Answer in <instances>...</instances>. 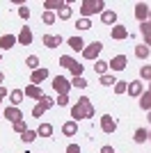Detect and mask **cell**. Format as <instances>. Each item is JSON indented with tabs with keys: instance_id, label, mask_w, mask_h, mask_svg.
<instances>
[{
	"instance_id": "cell-36",
	"label": "cell",
	"mask_w": 151,
	"mask_h": 153,
	"mask_svg": "<svg viewBox=\"0 0 151 153\" xmlns=\"http://www.w3.org/2000/svg\"><path fill=\"white\" fill-rule=\"evenodd\" d=\"M41 21H44V25H53L57 21V14L55 12H44L41 14Z\"/></svg>"
},
{
	"instance_id": "cell-41",
	"label": "cell",
	"mask_w": 151,
	"mask_h": 153,
	"mask_svg": "<svg viewBox=\"0 0 151 153\" xmlns=\"http://www.w3.org/2000/svg\"><path fill=\"white\" fill-rule=\"evenodd\" d=\"M30 7H28V5H23V7H19V16H21V19H23V21H28V19H30Z\"/></svg>"
},
{
	"instance_id": "cell-4",
	"label": "cell",
	"mask_w": 151,
	"mask_h": 153,
	"mask_svg": "<svg viewBox=\"0 0 151 153\" xmlns=\"http://www.w3.org/2000/svg\"><path fill=\"white\" fill-rule=\"evenodd\" d=\"M50 85H53V89L57 91V96H62V94H69V91L73 89V87H71V80H69V78H64V76H55Z\"/></svg>"
},
{
	"instance_id": "cell-29",
	"label": "cell",
	"mask_w": 151,
	"mask_h": 153,
	"mask_svg": "<svg viewBox=\"0 0 151 153\" xmlns=\"http://www.w3.org/2000/svg\"><path fill=\"white\" fill-rule=\"evenodd\" d=\"M99 80H101L103 87H114V85H117V76H114V73H105V76H101Z\"/></svg>"
},
{
	"instance_id": "cell-26",
	"label": "cell",
	"mask_w": 151,
	"mask_h": 153,
	"mask_svg": "<svg viewBox=\"0 0 151 153\" xmlns=\"http://www.w3.org/2000/svg\"><path fill=\"white\" fill-rule=\"evenodd\" d=\"M140 108L144 110V112H149V110H151V91L149 89H144V94L140 96Z\"/></svg>"
},
{
	"instance_id": "cell-13",
	"label": "cell",
	"mask_w": 151,
	"mask_h": 153,
	"mask_svg": "<svg viewBox=\"0 0 151 153\" xmlns=\"http://www.w3.org/2000/svg\"><path fill=\"white\" fill-rule=\"evenodd\" d=\"M110 37H112V41H124V39H128V27L117 23L114 27H110Z\"/></svg>"
},
{
	"instance_id": "cell-22",
	"label": "cell",
	"mask_w": 151,
	"mask_h": 153,
	"mask_svg": "<svg viewBox=\"0 0 151 153\" xmlns=\"http://www.w3.org/2000/svg\"><path fill=\"white\" fill-rule=\"evenodd\" d=\"M133 142H135V144H144V142H149V130H147V128H138V130L133 133Z\"/></svg>"
},
{
	"instance_id": "cell-23",
	"label": "cell",
	"mask_w": 151,
	"mask_h": 153,
	"mask_svg": "<svg viewBox=\"0 0 151 153\" xmlns=\"http://www.w3.org/2000/svg\"><path fill=\"white\" fill-rule=\"evenodd\" d=\"M94 71L99 73V78H101V76H105V73H110V64H108L105 59H96V62H94Z\"/></svg>"
},
{
	"instance_id": "cell-8",
	"label": "cell",
	"mask_w": 151,
	"mask_h": 153,
	"mask_svg": "<svg viewBox=\"0 0 151 153\" xmlns=\"http://www.w3.org/2000/svg\"><path fill=\"white\" fill-rule=\"evenodd\" d=\"M126 94L131 96V98H140V96L144 94V82H142V80H131V82H128V89H126Z\"/></svg>"
},
{
	"instance_id": "cell-30",
	"label": "cell",
	"mask_w": 151,
	"mask_h": 153,
	"mask_svg": "<svg viewBox=\"0 0 151 153\" xmlns=\"http://www.w3.org/2000/svg\"><path fill=\"white\" fill-rule=\"evenodd\" d=\"M39 55H28V57H25V66H28V69L30 71H37L39 69Z\"/></svg>"
},
{
	"instance_id": "cell-25",
	"label": "cell",
	"mask_w": 151,
	"mask_h": 153,
	"mask_svg": "<svg viewBox=\"0 0 151 153\" xmlns=\"http://www.w3.org/2000/svg\"><path fill=\"white\" fill-rule=\"evenodd\" d=\"M149 55H151V48H149V46H144V44H138V46H135V57H138V59H147Z\"/></svg>"
},
{
	"instance_id": "cell-14",
	"label": "cell",
	"mask_w": 151,
	"mask_h": 153,
	"mask_svg": "<svg viewBox=\"0 0 151 153\" xmlns=\"http://www.w3.org/2000/svg\"><path fill=\"white\" fill-rule=\"evenodd\" d=\"M16 44H19L16 34H9V32H5V34L0 37V51H12Z\"/></svg>"
},
{
	"instance_id": "cell-21",
	"label": "cell",
	"mask_w": 151,
	"mask_h": 153,
	"mask_svg": "<svg viewBox=\"0 0 151 153\" xmlns=\"http://www.w3.org/2000/svg\"><path fill=\"white\" fill-rule=\"evenodd\" d=\"M64 5V0H44V12H60Z\"/></svg>"
},
{
	"instance_id": "cell-28",
	"label": "cell",
	"mask_w": 151,
	"mask_h": 153,
	"mask_svg": "<svg viewBox=\"0 0 151 153\" xmlns=\"http://www.w3.org/2000/svg\"><path fill=\"white\" fill-rule=\"evenodd\" d=\"M69 71H71V78H80L82 73H85V64H80V62L73 59V64L69 66Z\"/></svg>"
},
{
	"instance_id": "cell-12",
	"label": "cell",
	"mask_w": 151,
	"mask_h": 153,
	"mask_svg": "<svg viewBox=\"0 0 151 153\" xmlns=\"http://www.w3.org/2000/svg\"><path fill=\"white\" fill-rule=\"evenodd\" d=\"M41 41H44L46 48H50V51H53V48H57V46L64 44V37H62V34H44V37H41Z\"/></svg>"
},
{
	"instance_id": "cell-9",
	"label": "cell",
	"mask_w": 151,
	"mask_h": 153,
	"mask_svg": "<svg viewBox=\"0 0 151 153\" xmlns=\"http://www.w3.org/2000/svg\"><path fill=\"white\" fill-rule=\"evenodd\" d=\"M2 119H7V121H21L23 119V112H21V108H14V105H7L5 110H2Z\"/></svg>"
},
{
	"instance_id": "cell-31",
	"label": "cell",
	"mask_w": 151,
	"mask_h": 153,
	"mask_svg": "<svg viewBox=\"0 0 151 153\" xmlns=\"http://www.w3.org/2000/svg\"><path fill=\"white\" fill-rule=\"evenodd\" d=\"M140 80H142V82H151V64L140 66Z\"/></svg>"
},
{
	"instance_id": "cell-42",
	"label": "cell",
	"mask_w": 151,
	"mask_h": 153,
	"mask_svg": "<svg viewBox=\"0 0 151 153\" xmlns=\"http://www.w3.org/2000/svg\"><path fill=\"white\" fill-rule=\"evenodd\" d=\"M44 112H46V110L41 108L39 103H37V105H34V108H32V117H34V119H41V117H44Z\"/></svg>"
},
{
	"instance_id": "cell-49",
	"label": "cell",
	"mask_w": 151,
	"mask_h": 153,
	"mask_svg": "<svg viewBox=\"0 0 151 153\" xmlns=\"http://www.w3.org/2000/svg\"><path fill=\"white\" fill-rule=\"evenodd\" d=\"M149 25H151V12H149Z\"/></svg>"
},
{
	"instance_id": "cell-17",
	"label": "cell",
	"mask_w": 151,
	"mask_h": 153,
	"mask_svg": "<svg viewBox=\"0 0 151 153\" xmlns=\"http://www.w3.org/2000/svg\"><path fill=\"white\" fill-rule=\"evenodd\" d=\"M25 98V91L23 89H9V105H14V108H21V103H23Z\"/></svg>"
},
{
	"instance_id": "cell-35",
	"label": "cell",
	"mask_w": 151,
	"mask_h": 153,
	"mask_svg": "<svg viewBox=\"0 0 151 153\" xmlns=\"http://www.w3.org/2000/svg\"><path fill=\"white\" fill-rule=\"evenodd\" d=\"M76 27H78L80 32L92 30V19H78V21H76Z\"/></svg>"
},
{
	"instance_id": "cell-47",
	"label": "cell",
	"mask_w": 151,
	"mask_h": 153,
	"mask_svg": "<svg viewBox=\"0 0 151 153\" xmlns=\"http://www.w3.org/2000/svg\"><path fill=\"white\" fill-rule=\"evenodd\" d=\"M5 85V71H0V87Z\"/></svg>"
},
{
	"instance_id": "cell-1",
	"label": "cell",
	"mask_w": 151,
	"mask_h": 153,
	"mask_svg": "<svg viewBox=\"0 0 151 153\" xmlns=\"http://www.w3.org/2000/svg\"><path fill=\"white\" fill-rule=\"evenodd\" d=\"M94 114H96V108H94V103H92L89 96L76 98V103L71 105V119L76 123L82 121V119H94Z\"/></svg>"
},
{
	"instance_id": "cell-19",
	"label": "cell",
	"mask_w": 151,
	"mask_h": 153,
	"mask_svg": "<svg viewBox=\"0 0 151 153\" xmlns=\"http://www.w3.org/2000/svg\"><path fill=\"white\" fill-rule=\"evenodd\" d=\"M62 135H64V137H76V135H78V123H76L73 119L64 121L62 123Z\"/></svg>"
},
{
	"instance_id": "cell-37",
	"label": "cell",
	"mask_w": 151,
	"mask_h": 153,
	"mask_svg": "<svg viewBox=\"0 0 151 153\" xmlns=\"http://www.w3.org/2000/svg\"><path fill=\"white\" fill-rule=\"evenodd\" d=\"M87 80H85V78H71V87H76V89H87Z\"/></svg>"
},
{
	"instance_id": "cell-18",
	"label": "cell",
	"mask_w": 151,
	"mask_h": 153,
	"mask_svg": "<svg viewBox=\"0 0 151 153\" xmlns=\"http://www.w3.org/2000/svg\"><path fill=\"white\" fill-rule=\"evenodd\" d=\"M101 23L108 25V27H114L117 25V12L114 9H105V12L101 14Z\"/></svg>"
},
{
	"instance_id": "cell-15",
	"label": "cell",
	"mask_w": 151,
	"mask_h": 153,
	"mask_svg": "<svg viewBox=\"0 0 151 153\" xmlns=\"http://www.w3.org/2000/svg\"><path fill=\"white\" fill-rule=\"evenodd\" d=\"M67 46H69L71 51H76V53H82L87 44H85V39H82V37L73 34V37H69V39H67Z\"/></svg>"
},
{
	"instance_id": "cell-27",
	"label": "cell",
	"mask_w": 151,
	"mask_h": 153,
	"mask_svg": "<svg viewBox=\"0 0 151 153\" xmlns=\"http://www.w3.org/2000/svg\"><path fill=\"white\" fill-rule=\"evenodd\" d=\"M37 103H39L44 110H53V108H55V98H53V96H48V94H44Z\"/></svg>"
},
{
	"instance_id": "cell-40",
	"label": "cell",
	"mask_w": 151,
	"mask_h": 153,
	"mask_svg": "<svg viewBox=\"0 0 151 153\" xmlns=\"http://www.w3.org/2000/svg\"><path fill=\"white\" fill-rule=\"evenodd\" d=\"M64 153H82V149H80V144H76V142H71V144H67Z\"/></svg>"
},
{
	"instance_id": "cell-6",
	"label": "cell",
	"mask_w": 151,
	"mask_h": 153,
	"mask_svg": "<svg viewBox=\"0 0 151 153\" xmlns=\"http://www.w3.org/2000/svg\"><path fill=\"white\" fill-rule=\"evenodd\" d=\"M108 64H110V73H119V71H124L128 66V57L126 55H114Z\"/></svg>"
},
{
	"instance_id": "cell-5",
	"label": "cell",
	"mask_w": 151,
	"mask_h": 153,
	"mask_svg": "<svg viewBox=\"0 0 151 153\" xmlns=\"http://www.w3.org/2000/svg\"><path fill=\"white\" fill-rule=\"evenodd\" d=\"M99 126H101V130L105 135H112L114 130H117V119H114L112 114H103L99 119Z\"/></svg>"
},
{
	"instance_id": "cell-16",
	"label": "cell",
	"mask_w": 151,
	"mask_h": 153,
	"mask_svg": "<svg viewBox=\"0 0 151 153\" xmlns=\"http://www.w3.org/2000/svg\"><path fill=\"white\" fill-rule=\"evenodd\" d=\"M25 98H32V101H39L41 96H44V91H41V87L39 85H32V82H28V87H25Z\"/></svg>"
},
{
	"instance_id": "cell-39",
	"label": "cell",
	"mask_w": 151,
	"mask_h": 153,
	"mask_svg": "<svg viewBox=\"0 0 151 153\" xmlns=\"http://www.w3.org/2000/svg\"><path fill=\"white\" fill-rule=\"evenodd\" d=\"M57 62H60V66H62V69H69L71 64H73V57H71V55H60V59H57Z\"/></svg>"
},
{
	"instance_id": "cell-51",
	"label": "cell",
	"mask_w": 151,
	"mask_h": 153,
	"mask_svg": "<svg viewBox=\"0 0 151 153\" xmlns=\"http://www.w3.org/2000/svg\"><path fill=\"white\" fill-rule=\"evenodd\" d=\"M149 142H151V130H149Z\"/></svg>"
},
{
	"instance_id": "cell-2",
	"label": "cell",
	"mask_w": 151,
	"mask_h": 153,
	"mask_svg": "<svg viewBox=\"0 0 151 153\" xmlns=\"http://www.w3.org/2000/svg\"><path fill=\"white\" fill-rule=\"evenodd\" d=\"M80 19H92L94 14H103L105 12V0H82L80 2Z\"/></svg>"
},
{
	"instance_id": "cell-45",
	"label": "cell",
	"mask_w": 151,
	"mask_h": 153,
	"mask_svg": "<svg viewBox=\"0 0 151 153\" xmlns=\"http://www.w3.org/2000/svg\"><path fill=\"white\" fill-rule=\"evenodd\" d=\"M99 153H117V151H114V146L105 144V146H101V151H99Z\"/></svg>"
},
{
	"instance_id": "cell-46",
	"label": "cell",
	"mask_w": 151,
	"mask_h": 153,
	"mask_svg": "<svg viewBox=\"0 0 151 153\" xmlns=\"http://www.w3.org/2000/svg\"><path fill=\"white\" fill-rule=\"evenodd\" d=\"M142 44H144V46H149V48H151V32L142 37Z\"/></svg>"
},
{
	"instance_id": "cell-32",
	"label": "cell",
	"mask_w": 151,
	"mask_h": 153,
	"mask_svg": "<svg viewBox=\"0 0 151 153\" xmlns=\"http://www.w3.org/2000/svg\"><path fill=\"white\" fill-rule=\"evenodd\" d=\"M39 135H37V130H30V128H28V130H25L23 135H21V142H25V144H32V142L37 140Z\"/></svg>"
},
{
	"instance_id": "cell-33",
	"label": "cell",
	"mask_w": 151,
	"mask_h": 153,
	"mask_svg": "<svg viewBox=\"0 0 151 153\" xmlns=\"http://www.w3.org/2000/svg\"><path fill=\"white\" fill-rule=\"evenodd\" d=\"M112 89H114V94H117V96H124L126 89H128V80H117V85H114Z\"/></svg>"
},
{
	"instance_id": "cell-34",
	"label": "cell",
	"mask_w": 151,
	"mask_h": 153,
	"mask_svg": "<svg viewBox=\"0 0 151 153\" xmlns=\"http://www.w3.org/2000/svg\"><path fill=\"white\" fill-rule=\"evenodd\" d=\"M12 130H14L16 135H23L25 130H28V123H25V119H21V121H14V123H12Z\"/></svg>"
},
{
	"instance_id": "cell-24",
	"label": "cell",
	"mask_w": 151,
	"mask_h": 153,
	"mask_svg": "<svg viewBox=\"0 0 151 153\" xmlns=\"http://www.w3.org/2000/svg\"><path fill=\"white\" fill-rule=\"evenodd\" d=\"M53 123H39V128H37V135L39 137H53Z\"/></svg>"
},
{
	"instance_id": "cell-53",
	"label": "cell",
	"mask_w": 151,
	"mask_h": 153,
	"mask_svg": "<svg viewBox=\"0 0 151 153\" xmlns=\"http://www.w3.org/2000/svg\"><path fill=\"white\" fill-rule=\"evenodd\" d=\"M23 153H32V151H23Z\"/></svg>"
},
{
	"instance_id": "cell-11",
	"label": "cell",
	"mask_w": 151,
	"mask_h": 153,
	"mask_svg": "<svg viewBox=\"0 0 151 153\" xmlns=\"http://www.w3.org/2000/svg\"><path fill=\"white\" fill-rule=\"evenodd\" d=\"M48 76H50L48 69H46V66H39L37 71H32V73H30V82L41 87V82H44V80H48Z\"/></svg>"
},
{
	"instance_id": "cell-7",
	"label": "cell",
	"mask_w": 151,
	"mask_h": 153,
	"mask_svg": "<svg viewBox=\"0 0 151 153\" xmlns=\"http://www.w3.org/2000/svg\"><path fill=\"white\" fill-rule=\"evenodd\" d=\"M149 12H151V7L147 5V2H138V5H135V9H133V14H135L138 23H147V21H149Z\"/></svg>"
},
{
	"instance_id": "cell-20",
	"label": "cell",
	"mask_w": 151,
	"mask_h": 153,
	"mask_svg": "<svg viewBox=\"0 0 151 153\" xmlns=\"http://www.w3.org/2000/svg\"><path fill=\"white\" fill-rule=\"evenodd\" d=\"M71 16H73V5H71V2H64L62 9L57 12V19H60V21H69Z\"/></svg>"
},
{
	"instance_id": "cell-44",
	"label": "cell",
	"mask_w": 151,
	"mask_h": 153,
	"mask_svg": "<svg viewBox=\"0 0 151 153\" xmlns=\"http://www.w3.org/2000/svg\"><path fill=\"white\" fill-rule=\"evenodd\" d=\"M5 98H9V89L2 85V87H0V101H5Z\"/></svg>"
},
{
	"instance_id": "cell-3",
	"label": "cell",
	"mask_w": 151,
	"mask_h": 153,
	"mask_svg": "<svg viewBox=\"0 0 151 153\" xmlns=\"http://www.w3.org/2000/svg\"><path fill=\"white\" fill-rule=\"evenodd\" d=\"M101 53H103V44H101V41H92V44L85 46V51H82L80 55L87 59V62H96V59H101Z\"/></svg>"
},
{
	"instance_id": "cell-48",
	"label": "cell",
	"mask_w": 151,
	"mask_h": 153,
	"mask_svg": "<svg viewBox=\"0 0 151 153\" xmlns=\"http://www.w3.org/2000/svg\"><path fill=\"white\" fill-rule=\"evenodd\" d=\"M147 119H149V123H151V110H149V112H147Z\"/></svg>"
},
{
	"instance_id": "cell-52",
	"label": "cell",
	"mask_w": 151,
	"mask_h": 153,
	"mask_svg": "<svg viewBox=\"0 0 151 153\" xmlns=\"http://www.w3.org/2000/svg\"><path fill=\"white\" fill-rule=\"evenodd\" d=\"M0 121H2V112H0Z\"/></svg>"
},
{
	"instance_id": "cell-10",
	"label": "cell",
	"mask_w": 151,
	"mask_h": 153,
	"mask_svg": "<svg viewBox=\"0 0 151 153\" xmlns=\"http://www.w3.org/2000/svg\"><path fill=\"white\" fill-rule=\"evenodd\" d=\"M16 39H19V44H21V46H30L32 41H34L32 27H30V25H23V27H21V32L16 34Z\"/></svg>"
},
{
	"instance_id": "cell-54",
	"label": "cell",
	"mask_w": 151,
	"mask_h": 153,
	"mask_svg": "<svg viewBox=\"0 0 151 153\" xmlns=\"http://www.w3.org/2000/svg\"><path fill=\"white\" fill-rule=\"evenodd\" d=\"M149 91H151V82H149Z\"/></svg>"
},
{
	"instance_id": "cell-38",
	"label": "cell",
	"mask_w": 151,
	"mask_h": 153,
	"mask_svg": "<svg viewBox=\"0 0 151 153\" xmlns=\"http://www.w3.org/2000/svg\"><path fill=\"white\" fill-rule=\"evenodd\" d=\"M69 103H71L69 94H62V96H57V98H55V105H57V108H67Z\"/></svg>"
},
{
	"instance_id": "cell-43",
	"label": "cell",
	"mask_w": 151,
	"mask_h": 153,
	"mask_svg": "<svg viewBox=\"0 0 151 153\" xmlns=\"http://www.w3.org/2000/svg\"><path fill=\"white\" fill-rule=\"evenodd\" d=\"M149 32H151L149 21H147V23H140V34H142V37H144V34H149Z\"/></svg>"
},
{
	"instance_id": "cell-50",
	"label": "cell",
	"mask_w": 151,
	"mask_h": 153,
	"mask_svg": "<svg viewBox=\"0 0 151 153\" xmlns=\"http://www.w3.org/2000/svg\"><path fill=\"white\" fill-rule=\"evenodd\" d=\"M0 62H2V51H0Z\"/></svg>"
}]
</instances>
